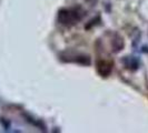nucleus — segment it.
Segmentation results:
<instances>
[{"mask_svg":"<svg viewBox=\"0 0 148 133\" xmlns=\"http://www.w3.org/2000/svg\"><path fill=\"white\" fill-rule=\"evenodd\" d=\"M88 1H90V0H88Z\"/></svg>","mask_w":148,"mask_h":133,"instance_id":"obj_3","label":"nucleus"},{"mask_svg":"<svg viewBox=\"0 0 148 133\" xmlns=\"http://www.w3.org/2000/svg\"><path fill=\"white\" fill-rule=\"evenodd\" d=\"M97 69L103 77H107L111 72V64H109L107 61H99L97 63Z\"/></svg>","mask_w":148,"mask_h":133,"instance_id":"obj_2","label":"nucleus"},{"mask_svg":"<svg viewBox=\"0 0 148 133\" xmlns=\"http://www.w3.org/2000/svg\"><path fill=\"white\" fill-rule=\"evenodd\" d=\"M82 17V11L79 12V9H61L58 14V20L62 24H69L80 20Z\"/></svg>","mask_w":148,"mask_h":133,"instance_id":"obj_1","label":"nucleus"}]
</instances>
